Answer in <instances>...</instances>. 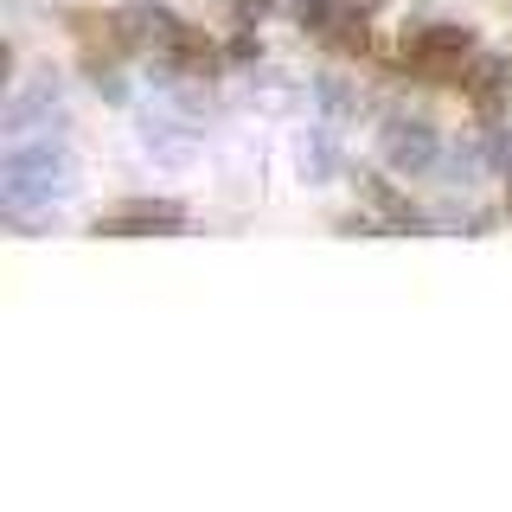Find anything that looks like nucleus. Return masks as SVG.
Here are the masks:
<instances>
[{
    "label": "nucleus",
    "mask_w": 512,
    "mask_h": 512,
    "mask_svg": "<svg viewBox=\"0 0 512 512\" xmlns=\"http://www.w3.org/2000/svg\"><path fill=\"white\" fill-rule=\"evenodd\" d=\"M378 154L391 173H436V128H429L423 116H391L378 135Z\"/></svg>",
    "instance_id": "nucleus-3"
},
{
    "label": "nucleus",
    "mask_w": 512,
    "mask_h": 512,
    "mask_svg": "<svg viewBox=\"0 0 512 512\" xmlns=\"http://www.w3.org/2000/svg\"><path fill=\"white\" fill-rule=\"evenodd\" d=\"M314 96H320V109H327V122H346L352 109H359V96H352V84H346V77H320V84H314Z\"/></svg>",
    "instance_id": "nucleus-8"
},
{
    "label": "nucleus",
    "mask_w": 512,
    "mask_h": 512,
    "mask_svg": "<svg viewBox=\"0 0 512 512\" xmlns=\"http://www.w3.org/2000/svg\"><path fill=\"white\" fill-rule=\"evenodd\" d=\"M160 52H167V64H173V71H186V77H212L218 71V45L205 39L199 26H173Z\"/></svg>",
    "instance_id": "nucleus-5"
},
{
    "label": "nucleus",
    "mask_w": 512,
    "mask_h": 512,
    "mask_svg": "<svg viewBox=\"0 0 512 512\" xmlns=\"http://www.w3.org/2000/svg\"><path fill=\"white\" fill-rule=\"evenodd\" d=\"M64 180V148L58 141H32V148L7 154V205H32V199H52V186Z\"/></svg>",
    "instance_id": "nucleus-1"
},
{
    "label": "nucleus",
    "mask_w": 512,
    "mask_h": 512,
    "mask_svg": "<svg viewBox=\"0 0 512 512\" xmlns=\"http://www.w3.org/2000/svg\"><path fill=\"white\" fill-rule=\"evenodd\" d=\"M276 7V0H231V13H237V26H256L263 13Z\"/></svg>",
    "instance_id": "nucleus-12"
},
{
    "label": "nucleus",
    "mask_w": 512,
    "mask_h": 512,
    "mask_svg": "<svg viewBox=\"0 0 512 512\" xmlns=\"http://www.w3.org/2000/svg\"><path fill=\"white\" fill-rule=\"evenodd\" d=\"M404 58L429 77H461L474 64V32L468 26H423L416 39H404Z\"/></svg>",
    "instance_id": "nucleus-2"
},
{
    "label": "nucleus",
    "mask_w": 512,
    "mask_h": 512,
    "mask_svg": "<svg viewBox=\"0 0 512 512\" xmlns=\"http://www.w3.org/2000/svg\"><path fill=\"white\" fill-rule=\"evenodd\" d=\"M186 212L173 199H135V212H116L103 224V231H116V237H141V231H180Z\"/></svg>",
    "instance_id": "nucleus-6"
},
{
    "label": "nucleus",
    "mask_w": 512,
    "mask_h": 512,
    "mask_svg": "<svg viewBox=\"0 0 512 512\" xmlns=\"http://www.w3.org/2000/svg\"><path fill=\"white\" fill-rule=\"evenodd\" d=\"M359 192H365V199H372V205H378V212L391 218V224H423V218H416L410 205H404V192H391V186L378 180V173H359Z\"/></svg>",
    "instance_id": "nucleus-7"
},
{
    "label": "nucleus",
    "mask_w": 512,
    "mask_h": 512,
    "mask_svg": "<svg viewBox=\"0 0 512 512\" xmlns=\"http://www.w3.org/2000/svg\"><path fill=\"white\" fill-rule=\"evenodd\" d=\"M506 212H512V186H506Z\"/></svg>",
    "instance_id": "nucleus-13"
},
{
    "label": "nucleus",
    "mask_w": 512,
    "mask_h": 512,
    "mask_svg": "<svg viewBox=\"0 0 512 512\" xmlns=\"http://www.w3.org/2000/svg\"><path fill=\"white\" fill-rule=\"evenodd\" d=\"M295 26L301 32H327L333 26V0H295Z\"/></svg>",
    "instance_id": "nucleus-10"
},
{
    "label": "nucleus",
    "mask_w": 512,
    "mask_h": 512,
    "mask_svg": "<svg viewBox=\"0 0 512 512\" xmlns=\"http://www.w3.org/2000/svg\"><path fill=\"white\" fill-rule=\"evenodd\" d=\"M333 167H340V160H333V135H308V141H301V173H308V180H327Z\"/></svg>",
    "instance_id": "nucleus-9"
},
{
    "label": "nucleus",
    "mask_w": 512,
    "mask_h": 512,
    "mask_svg": "<svg viewBox=\"0 0 512 512\" xmlns=\"http://www.w3.org/2000/svg\"><path fill=\"white\" fill-rule=\"evenodd\" d=\"M506 77H512V58H500V52H474V64L461 71V90L474 96L480 116H500V103H506Z\"/></svg>",
    "instance_id": "nucleus-4"
},
{
    "label": "nucleus",
    "mask_w": 512,
    "mask_h": 512,
    "mask_svg": "<svg viewBox=\"0 0 512 512\" xmlns=\"http://www.w3.org/2000/svg\"><path fill=\"white\" fill-rule=\"evenodd\" d=\"M256 58H263V39H256V32L244 26V32H237V39L231 45H224V64H256Z\"/></svg>",
    "instance_id": "nucleus-11"
}]
</instances>
